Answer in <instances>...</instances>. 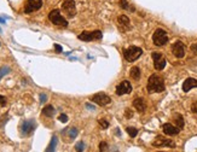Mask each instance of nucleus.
Here are the masks:
<instances>
[{
    "mask_svg": "<svg viewBox=\"0 0 197 152\" xmlns=\"http://www.w3.org/2000/svg\"><path fill=\"white\" fill-rule=\"evenodd\" d=\"M148 92L149 93H161L164 91V81L160 75L154 74L148 80Z\"/></svg>",
    "mask_w": 197,
    "mask_h": 152,
    "instance_id": "nucleus-1",
    "label": "nucleus"
},
{
    "mask_svg": "<svg viewBox=\"0 0 197 152\" xmlns=\"http://www.w3.org/2000/svg\"><path fill=\"white\" fill-rule=\"evenodd\" d=\"M143 54V50L140 47H137V46H131L128 48H126L125 52H124V57L127 62H134L137 61L140 56Z\"/></svg>",
    "mask_w": 197,
    "mask_h": 152,
    "instance_id": "nucleus-2",
    "label": "nucleus"
},
{
    "mask_svg": "<svg viewBox=\"0 0 197 152\" xmlns=\"http://www.w3.org/2000/svg\"><path fill=\"white\" fill-rule=\"evenodd\" d=\"M152 41L156 46H164L168 42V35L163 29H156L152 34Z\"/></svg>",
    "mask_w": 197,
    "mask_h": 152,
    "instance_id": "nucleus-3",
    "label": "nucleus"
},
{
    "mask_svg": "<svg viewBox=\"0 0 197 152\" xmlns=\"http://www.w3.org/2000/svg\"><path fill=\"white\" fill-rule=\"evenodd\" d=\"M48 19H50L53 24H56V26H61V27H67V26H68L67 19L61 15L59 10H52V11L48 13Z\"/></svg>",
    "mask_w": 197,
    "mask_h": 152,
    "instance_id": "nucleus-4",
    "label": "nucleus"
},
{
    "mask_svg": "<svg viewBox=\"0 0 197 152\" xmlns=\"http://www.w3.org/2000/svg\"><path fill=\"white\" fill-rule=\"evenodd\" d=\"M62 11L68 18H73L76 15V6L74 0H64L62 2Z\"/></svg>",
    "mask_w": 197,
    "mask_h": 152,
    "instance_id": "nucleus-5",
    "label": "nucleus"
},
{
    "mask_svg": "<svg viewBox=\"0 0 197 152\" xmlns=\"http://www.w3.org/2000/svg\"><path fill=\"white\" fill-rule=\"evenodd\" d=\"M102 36H103V34H102L100 30H94V32H83L78 37L82 41L90 42V41H93V40H100Z\"/></svg>",
    "mask_w": 197,
    "mask_h": 152,
    "instance_id": "nucleus-6",
    "label": "nucleus"
},
{
    "mask_svg": "<svg viewBox=\"0 0 197 152\" xmlns=\"http://www.w3.org/2000/svg\"><path fill=\"white\" fill-rule=\"evenodd\" d=\"M91 101L98 104L100 106H104V105L110 104L111 99H110V97L107 96L105 93H102V92H100V93H96L94 96H92V97H91Z\"/></svg>",
    "mask_w": 197,
    "mask_h": 152,
    "instance_id": "nucleus-7",
    "label": "nucleus"
},
{
    "mask_svg": "<svg viewBox=\"0 0 197 152\" xmlns=\"http://www.w3.org/2000/svg\"><path fill=\"white\" fill-rule=\"evenodd\" d=\"M36 128V123L34 120H28V121H23L21 125V133L23 135H29L34 132Z\"/></svg>",
    "mask_w": 197,
    "mask_h": 152,
    "instance_id": "nucleus-8",
    "label": "nucleus"
},
{
    "mask_svg": "<svg viewBox=\"0 0 197 152\" xmlns=\"http://www.w3.org/2000/svg\"><path fill=\"white\" fill-rule=\"evenodd\" d=\"M43 0H28L24 7V13H32L36 10L41 9Z\"/></svg>",
    "mask_w": 197,
    "mask_h": 152,
    "instance_id": "nucleus-9",
    "label": "nucleus"
},
{
    "mask_svg": "<svg viewBox=\"0 0 197 152\" xmlns=\"http://www.w3.org/2000/svg\"><path fill=\"white\" fill-rule=\"evenodd\" d=\"M152 59H154V66L156 70H162L166 66V58L161 53H156L154 52L151 54Z\"/></svg>",
    "mask_w": 197,
    "mask_h": 152,
    "instance_id": "nucleus-10",
    "label": "nucleus"
},
{
    "mask_svg": "<svg viewBox=\"0 0 197 152\" xmlns=\"http://www.w3.org/2000/svg\"><path fill=\"white\" fill-rule=\"evenodd\" d=\"M132 92V85L128 81H122L119 83L116 87V94L117 96H124V94H129Z\"/></svg>",
    "mask_w": 197,
    "mask_h": 152,
    "instance_id": "nucleus-11",
    "label": "nucleus"
},
{
    "mask_svg": "<svg viewBox=\"0 0 197 152\" xmlns=\"http://www.w3.org/2000/svg\"><path fill=\"white\" fill-rule=\"evenodd\" d=\"M172 52L177 58H183L185 56V45L181 41H177L172 45Z\"/></svg>",
    "mask_w": 197,
    "mask_h": 152,
    "instance_id": "nucleus-12",
    "label": "nucleus"
},
{
    "mask_svg": "<svg viewBox=\"0 0 197 152\" xmlns=\"http://www.w3.org/2000/svg\"><path fill=\"white\" fill-rule=\"evenodd\" d=\"M154 146H157V147H163V146H168V147H175V144L170 140L164 139L163 136H156V140L152 143Z\"/></svg>",
    "mask_w": 197,
    "mask_h": 152,
    "instance_id": "nucleus-13",
    "label": "nucleus"
},
{
    "mask_svg": "<svg viewBox=\"0 0 197 152\" xmlns=\"http://www.w3.org/2000/svg\"><path fill=\"white\" fill-rule=\"evenodd\" d=\"M162 129H163V133L167 135H177L180 132V128L170 123H164L162 125Z\"/></svg>",
    "mask_w": 197,
    "mask_h": 152,
    "instance_id": "nucleus-14",
    "label": "nucleus"
},
{
    "mask_svg": "<svg viewBox=\"0 0 197 152\" xmlns=\"http://www.w3.org/2000/svg\"><path fill=\"white\" fill-rule=\"evenodd\" d=\"M194 87H197V80L196 79H192V77H189L184 81L183 83V91L184 92H189L190 90H192Z\"/></svg>",
    "mask_w": 197,
    "mask_h": 152,
    "instance_id": "nucleus-15",
    "label": "nucleus"
},
{
    "mask_svg": "<svg viewBox=\"0 0 197 152\" xmlns=\"http://www.w3.org/2000/svg\"><path fill=\"white\" fill-rule=\"evenodd\" d=\"M133 106L134 109H137L139 112H144L145 109H146V104H145V100L143 98H135L133 100Z\"/></svg>",
    "mask_w": 197,
    "mask_h": 152,
    "instance_id": "nucleus-16",
    "label": "nucleus"
},
{
    "mask_svg": "<svg viewBox=\"0 0 197 152\" xmlns=\"http://www.w3.org/2000/svg\"><path fill=\"white\" fill-rule=\"evenodd\" d=\"M117 22H119V24H120V26H122V27L129 28V18L127 17V16H125V15L119 16V18H117Z\"/></svg>",
    "mask_w": 197,
    "mask_h": 152,
    "instance_id": "nucleus-17",
    "label": "nucleus"
},
{
    "mask_svg": "<svg viewBox=\"0 0 197 152\" xmlns=\"http://www.w3.org/2000/svg\"><path fill=\"white\" fill-rule=\"evenodd\" d=\"M54 112H56V110L52 105H47L43 109V115H45L47 117H52L54 115Z\"/></svg>",
    "mask_w": 197,
    "mask_h": 152,
    "instance_id": "nucleus-18",
    "label": "nucleus"
},
{
    "mask_svg": "<svg viewBox=\"0 0 197 152\" xmlns=\"http://www.w3.org/2000/svg\"><path fill=\"white\" fill-rule=\"evenodd\" d=\"M129 75H131V77L133 80H139L140 79V69L138 66H133L131 69V71H129Z\"/></svg>",
    "mask_w": 197,
    "mask_h": 152,
    "instance_id": "nucleus-19",
    "label": "nucleus"
},
{
    "mask_svg": "<svg viewBox=\"0 0 197 152\" xmlns=\"http://www.w3.org/2000/svg\"><path fill=\"white\" fill-rule=\"evenodd\" d=\"M174 120H175L177 127L180 128V129H183L184 128V118H183V116L179 115V114H174Z\"/></svg>",
    "mask_w": 197,
    "mask_h": 152,
    "instance_id": "nucleus-20",
    "label": "nucleus"
},
{
    "mask_svg": "<svg viewBox=\"0 0 197 152\" xmlns=\"http://www.w3.org/2000/svg\"><path fill=\"white\" fill-rule=\"evenodd\" d=\"M56 146H57V136L53 135V136H52V139H51V141H50V144H48V146H47V149H46V151L47 152L54 151Z\"/></svg>",
    "mask_w": 197,
    "mask_h": 152,
    "instance_id": "nucleus-21",
    "label": "nucleus"
},
{
    "mask_svg": "<svg viewBox=\"0 0 197 152\" xmlns=\"http://www.w3.org/2000/svg\"><path fill=\"white\" fill-rule=\"evenodd\" d=\"M126 130H127V133H128V135L131 138H135L137 134H138V130H137V128H134V127H127Z\"/></svg>",
    "mask_w": 197,
    "mask_h": 152,
    "instance_id": "nucleus-22",
    "label": "nucleus"
},
{
    "mask_svg": "<svg viewBox=\"0 0 197 152\" xmlns=\"http://www.w3.org/2000/svg\"><path fill=\"white\" fill-rule=\"evenodd\" d=\"M10 70H11V69H10L9 66H4V68H0V80H1V79H3V77H4L5 75H6V74H9Z\"/></svg>",
    "mask_w": 197,
    "mask_h": 152,
    "instance_id": "nucleus-23",
    "label": "nucleus"
},
{
    "mask_svg": "<svg viewBox=\"0 0 197 152\" xmlns=\"http://www.w3.org/2000/svg\"><path fill=\"white\" fill-rule=\"evenodd\" d=\"M78 129L75 128V127H73V128H70L69 129V138L70 139H74V138H76V135H78Z\"/></svg>",
    "mask_w": 197,
    "mask_h": 152,
    "instance_id": "nucleus-24",
    "label": "nucleus"
},
{
    "mask_svg": "<svg viewBox=\"0 0 197 152\" xmlns=\"http://www.w3.org/2000/svg\"><path fill=\"white\" fill-rule=\"evenodd\" d=\"M83 149H85V144L82 143V141H80V143H78L76 145H75V150L76 151H83Z\"/></svg>",
    "mask_w": 197,
    "mask_h": 152,
    "instance_id": "nucleus-25",
    "label": "nucleus"
},
{
    "mask_svg": "<svg viewBox=\"0 0 197 152\" xmlns=\"http://www.w3.org/2000/svg\"><path fill=\"white\" fill-rule=\"evenodd\" d=\"M99 150L100 151H107L108 150V144L105 141H103V143L99 144Z\"/></svg>",
    "mask_w": 197,
    "mask_h": 152,
    "instance_id": "nucleus-26",
    "label": "nucleus"
},
{
    "mask_svg": "<svg viewBox=\"0 0 197 152\" xmlns=\"http://www.w3.org/2000/svg\"><path fill=\"white\" fill-rule=\"evenodd\" d=\"M99 125H102L104 129H107L108 127H109V123H108V121H105V120H99Z\"/></svg>",
    "mask_w": 197,
    "mask_h": 152,
    "instance_id": "nucleus-27",
    "label": "nucleus"
},
{
    "mask_svg": "<svg viewBox=\"0 0 197 152\" xmlns=\"http://www.w3.org/2000/svg\"><path fill=\"white\" fill-rule=\"evenodd\" d=\"M120 6H121L122 9H128V2H127V0H120Z\"/></svg>",
    "mask_w": 197,
    "mask_h": 152,
    "instance_id": "nucleus-28",
    "label": "nucleus"
},
{
    "mask_svg": "<svg viewBox=\"0 0 197 152\" xmlns=\"http://www.w3.org/2000/svg\"><path fill=\"white\" fill-rule=\"evenodd\" d=\"M58 120H59L61 122H63V123H65V122H68V116H67V115H64V114H62L61 116L58 117Z\"/></svg>",
    "mask_w": 197,
    "mask_h": 152,
    "instance_id": "nucleus-29",
    "label": "nucleus"
},
{
    "mask_svg": "<svg viewBox=\"0 0 197 152\" xmlns=\"http://www.w3.org/2000/svg\"><path fill=\"white\" fill-rule=\"evenodd\" d=\"M6 105V98L4 96H0V106H5Z\"/></svg>",
    "mask_w": 197,
    "mask_h": 152,
    "instance_id": "nucleus-30",
    "label": "nucleus"
},
{
    "mask_svg": "<svg viewBox=\"0 0 197 152\" xmlns=\"http://www.w3.org/2000/svg\"><path fill=\"white\" fill-rule=\"evenodd\" d=\"M54 50H56V52H58V53H61V52L63 51L62 46H61V45H57V44L54 45Z\"/></svg>",
    "mask_w": 197,
    "mask_h": 152,
    "instance_id": "nucleus-31",
    "label": "nucleus"
},
{
    "mask_svg": "<svg viewBox=\"0 0 197 152\" xmlns=\"http://www.w3.org/2000/svg\"><path fill=\"white\" fill-rule=\"evenodd\" d=\"M191 110H192V112H195L197 114V100L192 104V106H191Z\"/></svg>",
    "mask_w": 197,
    "mask_h": 152,
    "instance_id": "nucleus-32",
    "label": "nucleus"
},
{
    "mask_svg": "<svg viewBox=\"0 0 197 152\" xmlns=\"http://www.w3.org/2000/svg\"><path fill=\"white\" fill-rule=\"evenodd\" d=\"M191 51H192L195 54H197V42L196 44H194V45H191Z\"/></svg>",
    "mask_w": 197,
    "mask_h": 152,
    "instance_id": "nucleus-33",
    "label": "nucleus"
},
{
    "mask_svg": "<svg viewBox=\"0 0 197 152\" xmlns=\"http://www.w3.org/2000/svg\"><path fill=\"white\" fill-rule=\"evenodd\" d=\"M46 100H47L46 94H40V101H41V103H45Z\"/></svg>",
    "mask_w": 197,
    "mask_h": 152,
    "instance_id": "nucleus-34",
    "label": "nucleus"
},
{
    "mask_svg": "<svg viewBox=\"0 0 197 152\" xmlns=\"http://www.w3.org/2000/svg\"><path fill=\"white\" fill-rule=\"evenodd\" d=\"M132 116H133V112H131L129 110H127V111H126V117L129 118V117H132Z\"/></svg>",
    "mask_w": 197,
    "mask_h": 152,
    "instance_id": "nucleus-35",
    "label": "nucleus"
},
{
    "mask_svg": "<svg viewBox=\"0 0 197 152\" xmlns=\"http://www.w3.org/2000/svg\"><path fill=\"white\" fill-rule=\"evenodd\" d=\"M0 23H5V19H4V18L0 17Z\"/></svg>",
    "mask_w": 197,
    "mask_h": 152,
    "instance_id": "nucleus-36",
    "label": "nucleus"
},
{
    "mask_svg": "<svg viewBox=\"0 0 197 152\" xmlns=\"http://www.w3.org/2000/svg\"><path fill=\"white\" fill-rule=\"evenodd\" d=\"M0 32H1V29H0Z\"/></svg>",
    "mask_w": 197,
    "mask_h": 152,
    "instance_id": "nucleus-37",
    "label": "nucleus"
}]
</instances>
